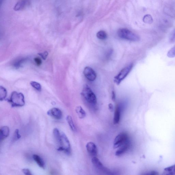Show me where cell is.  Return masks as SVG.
<instances>
[{
    "instance_id": "obj_1",
    "label": "cell",
    "mask_w": 175,
    "mask_h": 175,
    "mask_svg": "<svg viewBox=\"0 0 175 175\" xmlns=\"http://www.w3.org/2000/svg\"><path fill=\"white\" fill-rule=\"evenodd\" d=\"M8 101L10 103L12 107H22L25 104L23 94L16 91L13 92Z\"/></svg>"
},
{
    "instance_id": "obj_2",
    "label": "cell",
    "mask_w": 175,
    "mask_h": 175,
    "mask_svg": "<svg viewBox=\"0 0 175 175\" xmlns=\"http://www.w3.org/2000/svg\"><path fill=\"white\" fill-rule=\"evenodd\" d=\"M117 34L119 37L122 39L132 41H138L140 40V37L137 35L127 29H119Z\"/></svg>"
},
{
    "instance_id": "obj_3",
    "label": "cell",
    "mask_w": 175,
    "mask_h": 175,
    "mask_svg": "<svg viewBox=\"0 0 175 175\" xmlns=\"http://www.w3.org/2000/svg\"><path fill=\"white\" fill-rule=\"evenodd\" d=\"M81 94L88 103L93 105L96 104L97 99L95 94L88 86L86 85L84 87Z\"/></svg>"
},
{
    "instance_id": "obj_4",
    "label": "cell",
    "mask_w": 175,
    "mask_h": 175,
    "mask_svg": "<svg viewBox=\"0 0 175 175\" xmlns=\"http://www.w3.org/2000/svg\"><path fill=\"white\" fill-rule=\"evenodd\" d=\"M58 144L60 145L57 149L58 151L64 152L68 155L71 154V149L70 142L65 133L63 132L61 133L60 140Z\"/></svg>"
},
{
    "instance_id": "obj_5",
    "label": "cell",
    "mask_w": 175,
    "mask_h": 175,
    "mask_svg": "<svg viewBox=\"0 0 175 175\" xmlns=\"http://www.w3.org/2000/svg\"><path fill=\"white\" fill-rule=\"evenodd\" d=\"M133 67V64H130V65L122 69L117 75L114 77V82L116 84H120L131 72Z\"/></svg>"
},
{
    "instance_id": "obj_6",
    "label": "cell",
    "mask_w": 175,
    "mask_h": 175,
    "mask_svg": "<svg viewBox=\"0 0 175 175\" xmlns=\"http://www.w3.org/2000/svg\"><path fill=\"white\" fill-rule=\"evenodd\" d=\"M129 142L128 135L126 133L121 132L115 138L114 142V148L115 149L119 148Z\"/></svg>"
},
{
    "instance_id": "obj_7",
    "label": "cell",
    "mask_w": 175,
    "mask_h": 175,
    "mask_svg": "<svg viewBox=\"0 0 175 175\" xmlns=\"http://www.w3.org/2000/svg\"><path fill=\"white\" fill-rule=\"evenodd\" d=\"M83 73L85 77L90 81H93L96 79V74L95 72L89 67H86Z\"/></svg>"
},
{
    "instance_id": "obj_8",
    "label": "cell",
    "mask_w": 175,
    "mask_h": 175,
    "mask_svg": "<svg viewBox=\"0 0 175 175\" xmlns=\"http://www.w3.org/2000/svg\"><path fill=\"white\" fill-rule=\"evenodd\" d=\"M47 113L48 115L58 120L61 119L62 117V111L57 108H52L49 110Z\"/></svg>"
},
{
    "instance_id": "obj_9",
    "label": "cell",
    "mask_w": 175,
    "mask_h": 175,
    "mask_svg": "<svg viewBox=\"0 0 175 175\" xmlns=\"http://www.w3.org/2000/svg\"><path fill=\"white\" fill-rule=\"evenodd\" d=\"M86 147L88 153L91 156H96L98 154V149L95 144L93 142H89L87 143Z\"/></svg>"
},
{
    "instance_id": "obj_10",
    "label": "cell",
    "mask_w": 175,
    "mask_h": 175,
    "mask_svg": "<svg viewBox=\"0 0 175 175\" xmlns=\"http://www.w3.org/2000/svg\"><path fill=\"white\" fill-rule=\"evenodd\" d=\"M30 4L29 0H20L16 3L14 7V10L16 11L23 10Z\"/></svg>"
},
{
    "instance_id": "obj_11",
    "label": "cell",
    "mask_w": 175,
    "mask_h": 175,
    "mask_svg": "<svg viewBox=\"0 0 175 175\" xmlns=\"http://www.w3.org/2000/svg\"><path fill=\"white\" fill-rule=\"evenodd\" d=\"M10 130L9 127L7 126L1 127L0 130V140L2 141L5 139L9 136Z\"/></svg>"
},
{
    "instance_id": "obj_12",
    "label": "cell",
    "mask_w": 175,
    "mask_h": 175,
    "mask_svg": "<svg viewBox=\"0 0 175 175\" xmlns=\"http://www.w3.org/2000/svg\"><path fill=\"white\" fill-rule=\"evenodd\" d=\"M129 146L130 144L129 142L119 147V148L116 152L115 155L117 156H120L123 155L128 150Z\"/></svg>"
},
{
    "instance_id": "obj_13",
    "label": "cell",
    "mask_w": 175,
    "mask_h": 175,
    "mask_svg": "<svg viewBox=\"0 0 175 175\" xmlns=\"http://www.w3.org/2000/svg\"><path fill=\"white\" fill-rule=\"evenodd\" d=\"M92 162L93 163V165L96 168L100 170H105V168L100 161L99 160L98 158L96 156L93 157L91 160Z\"/></svg>"
},
{
    "instance_id": "obj_14",
    "label": "cell",
    "mask_w": 175,
    "mask_h": 175,
    "mask_svg": "<svg viewBox=\"0 0 175 175\" xmlns=\"http://www.w3.org/2000/svg\"><path fill=\"white\" fill-rule=\"evenodd\" d=\"M121 112L119 107L117 106L115 111L114 116L113 122L115 124H117L120 120Z\"/></svg>"
},
{
    "instance_id": "obj_15",
    "label": "cell",
    "mask_w": 175,
    "mask_h": 175,
    "mask_svg": "<svg viewBox=\"0 0 175 175\" xmlns=\"http://www.w3.org/2000/svg\"><path fill=\"white\" fill-rule=\"evenodd\" d=\"M33 158L35 162L37 163L38 165L40 167L43 169L44 168V167H45V164H44V161L39 156L34 154L33 155Z\"/></svg>"
},
{
    "instance_id": "obj_16",
    "label": "cell",
    "mask_w": 175,
    "mask_h": 175,
    "mask_svg": "<svg viewBox=\"0 0 175 175\" xmlns=\"http://www.w3.org/2000/svg\"><path fill=\"white\" fill-rule=\"evenodd\" d=\"M163 174L164 175H175V165L165 168L163 172Z\"/></svg>"
},
{
    "instance_id": "obj_17",
    "label": "cell",
    "mask_w": 175,
    "mask_h": 175,
    "mask_svg": "<svg viewBox=\"0 0 175 175\" xmlns=\"http://www.w3.org/2000/svg\"><path fill=\"white\" fill-rule=\"evenodd\" d=\"M76 112L79 117L80 119L84 118L86 116L85 111L81 106H78L76 108Z\"/></svg>"
},
{
    "instance_id": "obj_18",
    "label": "cell",
    "mask_w": 175,
    "mask_h": 175,
    "mask_svg": "<svg viewBox=\"0 0 175 175\" xmlns=\"http://www.w3.org/2000/svg\"><path fill=\"white\" fill-rule=\"evenodd\" d=\"M66 121L70 127L72 131L75 132L76 131V128L75 126L74 122L72 119V117L70 115H68L66 117Z\"/></svg>"
},
{
    "instance_id": "obj_19",
    "label": "cell",
    "mask_w": 175,
    "mask_h": 175,
    "mask_svg": "<svg viewBox=\"0 0 175 175\" xmlns=\"http://www.w3.org/2000/svg\"><path fill=\"white\" fill-rule=\"evenodd\" d=\"M7 95V91L5 88L2 86L0 87V99L1 101L3 100Z\"/></svg>"
},
{
    "instance_id": "obj_20",
    "label": "cell",
    "mask_w": 175,
    "mask_h": 175,
    "mask_svg": "<svg viewBox=\"0 0 175 175\" xmlns=\"http://www.w3.org/2000/svg\"><path fill=\"white\" fill-rule=\"evenodd\" d=\"M96 37L100 40H105L106 39L107 36L106 32L103 30H100L97 33Z\"/></svg>"
},
{
    "instance_id": "obj_21",
    "label": "cell",
    "mask_w": 175,
    "mask_h": 175,
    "mask_svg": "<svg viewBox=\"0 0 175 175\" xmlns=\"http://www.w3.org/2000/svg\"><path fill=\"white\" fill-rule=\"evenodd\" d=\"M53 135L55 139L57 142L59 143L61 137V133L57 128H54L53 130Z\"/></svg>"
},
{
    "instance_id": "obj_22",
    "label": "cell",
    "mask_w": 175,
    "mask_h": 175,
    "mask_svg": "<svg viewBox=\"0 0 175 175\" xmlns=\"http://www.w3.org/2000/svg\"><path fill=\"white\" fill-rule=\"evenodd\" d=\"M27 59L26 58H22V59L18 60L15 62L14 64V66L16 68H20L23 64L26 61Z\"/></svg>"
},
{
    "instance_id": "obj_23",
    "label": "cell",
    "mask_w": 175,
    "mask_h": 175,
    "mask_svg": "<svg viewBox=\"0 0 175 175\" xmlns=\"http://www.w3.org/2000/svg\"><path fill=\"white\" fill-rule=\"evenodd\" d=\"M30 84L32 86L36 89V90L38 91H40L41 90V85L39 83L34 82L32 81L30 82Z\"/></svg>"
},
{
    "instance_id": "obj_24",
    "label": "cell",
    "mask_w": 175,
    "mask_h": 175,
    "mask_svg": "<svg viewBox=\"0 0 175 175\" xmlns=\"http://www.w3.org/2000/svg\"><path fill=\"white\" fill-rule=\"evenodd\" d=\"M167 56L170 58L175 57V45L169 51Z\"/></svg>"
},
{
    "instance_id": "obj_25",
    "label": "cell",
    "mask_w": 175,
    "mask_h": 175,
    "mask_svg": "<svg viewBox=\"0 0 175 175\" xmlns=\"http://www.w3.org/2000/svg\"><path fill=\"white\" fill-rule=\"evenodd\" d=\"M21 137V136L19 134V130L18 129H16L14 133L13 140L14 141H17Z\"/></svg>"
},
{
    "instance_id": "obj_26",
    "label": "cell",
    "mask_w": 175,
    "mask_h": 175,
    "mask_svg": "<svg viewBox=\"0 0 175 175\" xmlns=\"http://www.w3.org/2000/svg\"><path fill=\"white\" fill-rule=\"evenodd\" d=\"M169 41L171 43H173L175 42V30L171 34Z\"/></svg>"
},
{
    "instance_id": "obj_27",
    "label": "cell",
    "mask_w": 175,
    "mask_h": 175,
    "mask_svg": "<svg viewBox=\"0 0 175 175\" xmlns=\"http://www.w3.org/2000/svg\"><path fill=\"white\" fill-rule=\"evenodd\" d=\"M38 54L44 60H46L48 56V54L47 51Z\"/></svg>"
},
{
    "instance_id": "obj_28",
    "label": "cell",
    "mask_w": 175,
    "mask_h": 175,
    "mask_svg": "<svg viewBox=\"0 0 175 175\" xmlns=\"http://www.w3.org/2000/svg\"><path fill=\"white\" fill-rule=\"evenodd\" d=\"M35 62L38 66H40L41 64L42 63V61L40 58L37 57L34 59Z\"/></svg>"
},
{
    "instance_id": "obj_29",
    "label": "cell",
    "mask_w": 175,
    "mask_h": 175,
    "mask_svg": "<svg viewBox=\"0 0 175 175\" xmlns=\"http://www.w3.org/2000/svg\"><path fill=\"white\" fill-rule=\"evenodd\" d=\"M22 171L23 173L25 175H31L32 174L30 170L29 169H22Z\"/></svg>"
},
{
    "instance_id": "obj_30",
    "label": "cell",
    "mask_w": 175,
    "mask_h": 175,
    "mask_svg": "<svg viewBox=\"0 0 175 175\" xmlns=\"http://www.w3.org/2000/svg\"><path fill=\"white\" fill-rule=\"evenodd\" d=\"M109 109L110 112H112L113 110V106L112 104H110L109 105Z\"/></svg>"
},
{
    "instance_id": "obj_31",
    "label": "cell",
    "mask_w": 175,
    "mask_h": 175,
    "mask_svg": "<svg viewBox=\"0 0 175 175\" xmlns=\"http://www.w3.org/2000/svg\"><path fill=\"white\" fill-rule=\"evenodd\" d=\"M112 98L113 101H114L115 100L116 96L115 94L114 91H113Z\"/></svg>"
}]
</instances>
